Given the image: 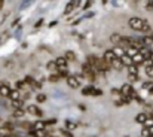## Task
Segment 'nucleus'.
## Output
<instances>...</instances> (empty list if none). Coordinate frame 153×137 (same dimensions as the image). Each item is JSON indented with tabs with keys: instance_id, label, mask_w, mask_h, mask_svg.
Returning <instances> with one entry per match:
<instances>
[{
	"instance_id": "1",
	"label": "nucleus",
	"mask_w": 153,
	"mask_h": 137,
	"mask_svg": "<svg viewBox=\"0 0 153 137\" xmlns=\"http://www.w3.org/2000/svg\"><path fill=\"white\" fill-rule=\"evenodd\" d=\"M129 27H131L132 30H137V31H144V33L152 31L150 24H149L146 19L138 18V16H132V18L129 19Z\"/></svg>"
},
{
	"instance_id": "2",
	"label": "nucleus",
	"mask_w": 153,
	"mask_h": 137,
	"mask_svg": "<svg viewBox=\"0 0 153 137\" xmlns=\"http://www.w3.org/2000/svg\"><path fill=\"white\" fill-rule=\"evenodd\" d=\"M53 63H55V66H56L58 72H59V70H67V61H65V58H64V57H58Z\"/></svg>"
},
{
	"instance_id": "3",
	"label": "nucleus",
	"mask_w": 153,
	"mask_h": 137,
	"mask_svg": "<svg viewBox=\"0 0 153 137\" xmlns=\"http://www.w3.org/2000/svg\"><path fill=\"white\" fill-rule=\"evenodd\" d=\"M102 60H104V61H105V63L110 66V64H111V63L116 60V57H114V54L111 52V49H108V51H105V52H104V55H102Z\"/></svg>"
},
{
	"instance_id": "4",
	"label": "nucleus",
	"mask_w": 153,
	"mask_h": 137,
	"mask_svg": "<svg viewBox=\"0 0 153 137\" xmlns=\"http://www.w3.org/2000/svg\"><path fill=\"white\" fill-rule=\"evenodd\" d=\"M27 112H28V113H31V115H36V116H39V118H40V116H43V112H42L37 106H34V104H30V106L27 107Z\"/></svg>"
},
{
	"instance_id": "5",
	"label": "nucleus",
	"mask_w": 153,
	"mask_h": 137,
	"mask_svg": "<svg viewBox=\"0 0 153 137\" xmlns=\"http://www.w3.org/2000/svg\"><path fill=\"white\" fill-rule=\"evenodd\" d=\"M67 85H68L70 88H79L80 82H79L74 76H67Z\"/></svg>"
},
{
	"instance_id": "6",
	"label": "nucleus",
	"mask_w": 153,
	"mask_h": 137,
	"mask_svg": "<svg viewBox=\"0 0 153 137\" xmlns=\"http://www.w3.org/2000/svg\"><path fill=\"white\" fill-rule=\"evenodd\" d=\"M138 54L144 58V61H147V60H149V55H150V49L146 48V46H141V48L138 49Z\"/></svg>"
},
{
	"instance_id": "7",
	"label": "nucleus",
	"mask_w": 153,
	"mask_h": 137,
	"mask_svg": "<svg viewBox=\"0 0 153 137\" xmlns=\"http://www.w3.org/2000/svg\"><path fill=\"white\" fill-rule=\"evenodd\" d=\"M138 54V49L137 48H134V46H126V49H125V55H128L129 58H132L134 55H137Z\"/></svg>"
},
{
	"instance_id": "8",
	"label": "nucleus",
	"mask_w": 153,
	"mask_h": 137,
	"mask_svg": "<svg viewBox=\"0 0 153 137\" xmlns=\"http://www.w3.org/2000/svg\"><path fill=\"white\" fill-rule=\"evenodd\" d=\"M9 92H10V88L7 84H1L0 85V95L1 97H9Z\"/></svg>"
},
{
	"instance_id": "9",
	"label": "nucleus",
	"mask_w": 153,
	"mask_h": 137,
	"mask_svg": "<svg viewBox=\"0 0 153 137\" xmlns=\"http://www.w3.org/2000/svg\"><path fill=\"white\" fill-rule=\"evenodd\" d=\"M30 136L33 137H46V133H45V130H33V128H30Z\"/></svg>"
},
{
	"instance_id": "10",
	"label": "nucleus",
	"mask_w": 153,
	"mask_h": 137,
	"mask_svg": "<svg viewBox=\"0 0 153 137\" xmlns=\"http://www.w3.org/2000/svg\"><path fill=\"white\" fill-rule=\"evenodd\" d=\"M111 52L114 54L116 58H122V57L125 55V49H123V48H119V46H116L114 49H111Z\"/></svg>"
},
{
	"instance_id": "11",
	"label": "nucleus",
	"mask_w": 153,
	"mask_h": 137,
	"mask_svg": "<svg viewBox=\"0 0 153 137\" xmlns=\"http://www.w3.org/2000/svg\"><path fill=\"white\" fill-rule=\"evenodd\" d=\"M131 60H132V64H134V66H137V67H138V64H143V63H144V58H143L140 54L134 55Z\"/></svg>"
},
{
	"instance_id": "12",
	"label": "nucleus",
	"mask_w": 153,
	"mask_h": 137,
	"mask_svg": "<svg viewBox=\"0 0 153 137\" xmlns=\"http://www.w3.org/2000/svg\"><path fill=\"white\" fill-rule=\"evenodd\" d=\"M144 63H146V75L149 78H153V63H150L149 60L144 61Z\"/></svg>"
},
{
	"instance_id": "13",
	"label": "nucleus",
	"mask_w": 153,
	"mask_h": 137,
	"mask_svg": "<svg viewBox=\"0 0 153 137\" xmlns=\"http://www.w3.org/2000/svg\"><path fill=\"white\" fill-rule=\"evenodd\" d=\"M9 97L12 98V101H15V100H22L21 98V91H18V90H10V92H9Z\"/></svg>"
},
{
	"instance_id": "14",
	"label": "nucleus",
	"mask_w": 153,
	"mask_h": 137,
	"mask_svg": "<svg viewBox=\"0 0 153 137\" xmlns=\"http://www.w3.org/2000/svg\"><path fill=\"white\" fill-rule=\"evenodd\" d=\"M25 84H28V85H31V87H34V88H40V84H37L31 76H25V81H24Z\"/></svg>"
},
{
	"instance_id": "15",
	"label": "nucleus",
	"mask_w": 153,
	"mask_h": 137,
	"mask_svg": "<svg viewBox=\"0 0 153 137\" xmlns=\"http://www.w3.org/2000/svg\"><path fill=\"white\" fill-rule=\"evenodd\" d=\"M147 118H149L147 113H138V115L135 116V121H137L138 124H144V122L147 121Z\"/></svg>"
},
{
	"instance_id": "16",
	"label": "nucleus",
	"mask_w": 153,
	"mask_h": 137,
	"mask_svg": "<svg viewBox=\"0 0 153 137\" xmlns=\"http://www.w3.org/2000/svg\"><path fill=\"white\" fill-rule=\"evenodd\" d=\"M119 60H120L122 66H126V67H128V66H132V60H131L128 55H123V57H122V58H119Z\"/></svg>"
},
{
	"instance_id": "17",
	"label": "nucleus",
	"mask_w": 153,
	"mask_h": 137,
	"mask_svg": "<svg viewBox=\"0 0 153 137\" xmlns=\"http://www.w3.org/2000/svg\"><path fill=\"white\" fill-rule=\"evenodd\" d=\"M10 136H12V130L0 127V137H10Z\"/></svg>"
},
{
	"instance_id": "18",
	"label": "nucleus",
	"mask_w": 153,
	"mask_h": 137,
	"mask_svg": "<svg viewBox=\"0 0 153 137\" xmlns=\"http://www.w3.org/2000/svg\"><path fill=\"white\" fill-rule=\"evenodd\" d=\"M110 67H113V69H116V70L119 72V70H122V67H123V66H122L120 60H119V58H116V60H114V61L110 64Z\"/></svg>"
},
{
	"instance_id": "19",
	"label": "nucleus",
	"mask_w": 153,
	"mask_h": 137,
	"mask_svg": "<svg viewBox=\"0 0 153 137\" xmlns=\"http://www.w3.org/2000/svg\"><path fill=\"white\" fill-rule=\"evenodd\" d=\"M141 42H143V45L146 46V48H147V46H152L153 45V37L152 36H144V37L141 39Z\"/></svg>"
},
{
	"instance_id": "20",
	"label": "nucleus",
	"mask_w": 153,
	"mask_h": 137,
	"mask_svg": "<svg viewBox=\"0 0 153 137\" xmlns=\"http://www.w3.org/2000/svg\"><path fill=\"white\" fill-rule=\"evenodd\" d=\"M64 58H65V61H74V60H76V55H74L73 51H67Z\"/></svg>"
},
{
	"instance_id": "21",
	"label": "nucleus",
	"mask_w": 153,
	"mask_h": 137,
	"mask_svg": "<svg viewBox=\"0 0 153 137\" xmlns=\"http://www.w3.org/2000/svg\"><path fill=\"white\" fill-rule=\"evenodd\" d=\"M126 69H128V73H129V75H135V76L138 75V67H137V66L132 64V66H128Z\"/></svg>"
},
{
	"instance_id": "22",
	"label": "nucleus",
	"mask_w": 153,
	"mask_h": 137,
	"mask_svg": "<svg viewBox=\"0 0 153 137\" xmlns=\"http://www.w3.org/2000/svg\"><path fill=\"white\" fill-rule=\"evenodd\" d=\"M22 104H24V101L22 100H15V101H12V107L16 110V109H22Z\"/></svg>"
},
{
	"instance_id": "23",
	"label": "nucleus",
	"mask_w": 153,
	"mask_h": 137,
	"mask_svg": "<svg viewBox=\"0 0 153 137\" xmlns=\"http://www.w3.org/2000/svg\"><path fill=\"white\" fill-rule=\"evenodd\" d=\"M64 125L67 127V131H68V130H74V128H77V124H76V122H71V121H65Z\"/></svg>"
},
{
	"instance_id": "24",
	"label": "nucleus",
	"mask_w": 153,
	"mask_h": 137,
	"mask_svg": "<svg viewBox=\"0 0 153 137\" xmlns=\"http://www.w3.org/2000/svg\"><path fill=\"white\" fill-rule=\"evenodd\" d=\"M24 115H25V112H24L22 109H16V110H13V118H24Z\"/></svg>"
},
{
	"instance_id": "25",
	"label": "nucleus",
	"mask_w": 153,
	"mask_h": 137,
	"mask_svg": "<svg viewBox=\"0 0 153 137\" xmlns=\"http://www.w3.org/2000/svg\"><path fill=\"white\" fill-rule=\"evenodd\" d=\"M33 130H45V125H43V121H37L33 124Z\"/></svg>"
},
{
	"instance_id": "26",
	"label": "nucleus",
	"mask_w": 153,
	"mask_h": 137,
	"mask_svg": "<svg viewBox=\"0 0 153 137\" xmlns=\"http://www.w3.org/2000/svg\"><path fill=\"white\" fill-rule=\"evenodd\" d=\"M76 4H79V3H77V1H70V3L67 4V7H65V13H70V12L73 10V7H74Z\"/></svg>"
},
{
	"instance_id": "27",
	"label": "nucleus",
	"mask_w": 153,
	"mask_h": 137,
	"mask_svg": "<svg viewBox=\"0 0 153 137\" xmlns=\"http://www.w3.org/2000/svg\"><path fill=\"white\" fill-rule=\"evenodd\" d=\"M120 39H122L120 34H111V36H110V40H111L113 43H120Z\"/></svg>"
},
{
	"instance_id": "28",
	"label": "nucleus",
	"mask_w": 153,
	"mask_h": 137,
	"mask_svg": "<svg viewBox=\"0 0 153 137\" xmlns=\"http://www.w3.org/2000/svg\"><path fill=\"white\" fill-rule=\"evenodd\" d=\"M92 92H94V87H85L82 94L83 95H92Z\"/></svg>"
},
{
	"instance_id": "29",
	"label": "nucleus",
	"mask_w": 153,
	"mask_h": 137,
	"mask_svg": "<svg viewBox=\"0 0 153 137\" xmlns=\"http://www.w3.org/2000/svg\"><path fill=\"white\" fill-rule=\"evenodd\" d=\"M59 79H61V78L58 76V73H52L51 76H49V81H51V82H58Z\"/></svg>"
},
{
	"instance_id": "30",
	"label": "nucleus",
	"mask_w": 153,
	"mask_h": 137,
	"mask_svg": "<svg viewBox=\"0 0 153 137\" xmlns=\"http://www.w3.org/2000/svg\"><path fill=\"white\" fill-rule=\"evenodd\" d=\"M36 100H37V103H43V101H46V95L45 94H39L36 97Z\"/></svg>"
},
{
	"instance_id": "31",
	"label": "nucleus",
	"mask_w": 153,
	"mask_h": 137,
	"mask_svg": "<svg viewBox=\"0 0 153 137\" xmlns=\"http://www.w3.org/2000/svg\"><path fill=\"white\" fill-rule=\"evenodd\" d=\"M48 69H49V70H51V72H53V70H55V72H56V70H58V69H56V66H55V63H53V61H49V63H48Z\"/></svg>"
},
{
	"instance_id": "32",
	"label": "nucleus",
	"mask_w": 153,
	"mask_h": 137,
	"mask_svg": "<svg viewBox=\"0 0 153 137\" xmlns=\"http://www.w3.org/2000/svg\"><path fill=\"white\" fill-rule=\"evenodd\" d=\"M143 88H144V90H149V91H150V90L153 88V82H144V84H143Z\"/></svg>"
},
{
	"instance_id": "33",
	"label": "nucleus",
	"mask_w": 153,
	"mask_h": 137,
	"mask_svg": "<svg viewBox=\"0 0 153 137\" xmlns=\"http://www.w3.org/2000/svg\"><path fill=\"white\" fill-rule=\"evenodd\" d=\"M141 136L143 137H150V133H149V128H147V127H144V128L141 130Z\"/></svg>"
},
{
	"instance_id": "34",
	"label": "nucleus",
	"mask_w": 153,
	"mask_h": 137,
	"mask_svg": "<svg viewBox=\"0 0 153 137\" xmlns=\"http://www.w3.org/2000/svg\"><path fill=\"white\" fill-rule=\"evenodd\" d=\"M53 124H56V119H48V121H43V125L46 127V125H53Z\"/></svg>"
},
{
	"instance_id": "35",
	"label": "nucleus",
	"mask_w": 153,
	"mask_h": 137,
	"mask_svg": "<svg viewBox=\"0 0 153 137\" xmlns=\"http://www.w3.org/2000/svg\"><path fill=\"white\" fill-rule=\"evenodd\" d=\"M25 87V82H16V90L19 91V90H22Z\"/></svg>"
},
{
	"instance_id": "36",
	"label": "nucleus",
	"mask_w": 153,
	"mask_h": 137,
	"mask_svg": "<svg viewBox=\"0 0 153 137\" xmlns=\"http://www.w3.org/2000/svg\"><path fill=\"white\" fill-rule=\"evenodd\" d=\"M61 134L65 136V137H73V134H71L70 131H67V130H61Z\"/></svg>"
},
{
	"instance_id": "37",
	"label": "nucleus",
	"mask_w": 153,
	"mask_h": 137,
	"mask_svg": "<svg viewBox=\"0 0 153 137\" xmlns=\"http://www.w3.org/2000/svg\"><path fill=\"white\" fill-rule=\"evenodd\" d=\"M129 81L131 82H135V81H138V75L135 76V75H129Z\"/></svg>"
},
{
	"instance_id": "38",
	"label": "nucleus",
	"mask_w": 153,
	"mask_h": 137,
	"mask_svg": "<svg viewBox=\"0 0 153 137\" xmlns=\"http://www.w3.org/2000/svg\"><path fill=\"white\" fill-rule=\"evenodd\" d=\"M102 91L101 90H98V88H94V92H92V95H101Z\"/></svg>"
},
{
	"instance_id": "39",
	"label": "nucleus",
	"mask_w": 153,
	"mask_h": 137,
	"mask_svg": "<svg viewBox=\"0 0 153 137\" xmlns=\"http://www.w3.org/2000/svg\"><path fill=\"white\" fill-rule=\"evenodd\" d=\"M146 9H147V10H153V1H149V3L146 4Z\"/></svg>"
},
{
	"instance_id": "40",
	"label": "nucleus",
	"mask_w": 153,
	"mask_h": 137,
	"mask_svg": "<svg viewBox=\"0 0 153 137\" xmlns=\"http://www.w3.org/2000/svg\"><path fill=\"white\" fill-rule=\"evenodd\" d=\"M111 94H113V95H120V90H116V88H113V90H111Z\"/></svg>"
},
{
	"instance_id": "41",
	"label": "nucleus",
	"mask_w": 153,
	"mask_h": 137,
	"mask_svg": "<svg viewBox=\"0 0 153 137\" xmlns=\"http://www.w3.org/2000/svg\"><path fill=\"white\" fill-rule=\"evenodd\" d=\"M91 6V1H85V4H83V9H88Z\"/></svg>"
},
{
	"instance_id": "42",
	"label": "nucleus",
	"mask_w": 153,
	"mask_h": 137,
	"mask_svg": "<svg viewBox=\"0 0 153 137\" xmlns=\"http://www.w3.org/2000/svg\"><path fill=\"white\" fill-rule=\"evenodd\" d=\"M42 24H43V19H39V21L36 22V27H40Z\"/></svg>"
},
{
	"instance_id": "43",
	"label": "nucleus",
	"mask_w": 153,
	"mask_h": 137,
	"mask_svg": "<svg viewBox=\"0 0 153 137\" xmlns=\"http://www.w3.org/2000/svg\"><path fill=\"white\" fill-rule=\"evenodd\" d=\"M149 61H150V63H153V52H152V51H150V55H149Z\"/></svg>"
},
{
	"instance_id": "44",
	"label": "nucleus",
	"mask_w": 153,
	"mask_h": 137,
	"mask_svg": "<svg viewBox=\"0 0 153 137\" xmlns=\"http://www.w3.org/2000/svg\"><path fill=\"white\" fill-rule=\"evenodd\" d=\"M149 133H150V137H153V127H149Z\"/></svg>"
},
{
	"instance_id": "45",
	"label": "nucleus",
	"mask_w": 153,
	"mask_h": 137,
	"mask_svg": "<svg viewBox=\"0 0 153 137\" xmlns=\"http://www.w3.org/2000/svg\"><path fill=\"white\" fill-rule=\"evenodd\" d=\"M1 7H3V1L0 0V10H1Z\"/></svg>"
},
{
	"instance_id": "46",
	"label": "nucleus",
	"mask_w": 153,
	"mask_h": 137,
	"mask_svg": "<svg viewBox=\"0 0 153 137\" xmlns=\"http://www.w3.org/2000/svg\"><path fill=\"white\" fill-rule=\"evenodd\" d=\"M152 37H153V31H152Z\"/></svg>"
},
{
	"instance_id": "47",
	"label": "nucleus",
	"mask_w": 153,
	"mask_h": 137,
	"mask_svg": "<svg viewBox=\"0 0 153 137\" xmlns=\"http://www.w3.org/2000/svg\"><path fill=\"white\" fill-rule=\"evenodd\" d=\"M152 109H153V107H152Z\"/></svg>"
}]
</instances>
